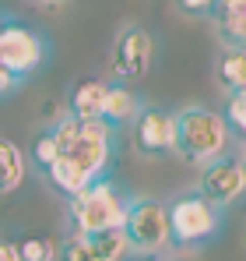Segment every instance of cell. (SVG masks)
<instances>
[{"instance_id": "obj_23", "label": "cell", "mask_w": 246, "mask_h": 261, "mask_svg": "<svg viewBox=\"0 0 246 261\" xmlns=\"http://www.w3.org/2000/svg\"><path fill=\"white\" fill-rule=\"evenodd\" d=\"M130 261H162V258H155V254H144V258H130Z\"/></svg>"}, {"instance_id": "obj_16", "label": "cell", "mask_w": 246, "mask_h": 261, "mask_svg": "<svg viewBox=\"0 0 246 261\" xmlns=\"http://www.w3.org/2000/svg\"><path fill=\"white\" fill-rule=\"evenodd\" d=\"M14 247L21 261H56V244L46 233H21L14 240Z\"/></svg>"}, {"instance_id": "obj_10", "label": "cell", "mask_w": 246, "mask_h": 261, "mask_svg": "<svg viewBox=\"0 0 246 261\" xmlns=\"http://www.w3.org/2000/svg\"><path fill=\"white\" fill-rule=\"evenodd\" d=\"M137 106H141V99L130 92V85L109 82V88H106V99H102V110H99V120L113 130V134H120V130L130 127V120H134Z\"/></svg>"}, {"instance_id": "obj_21", "label": "cell", "mask_w": 246, "mask_h": 261, "mask_svg": "<svg viewBox=\"0 0 246 261\" xmlns=\"http://www.w3.org/2000/svg\"><path fill=\"white\" fill-rule=\"evenodd\" d=\"M18 88H21V78H18V74H11V71L0 64V99H4V95H11V92H18Z\"/></svg>"}, {"instance_id": "obj_5", "label": "cell", "mask_w": 246, "mask_h": 261, "mask_svg": "<svg viewBox=\"0 0 246 261\" xmlns=\"http://www.w3.org/2000/svg\"><path fill=\"white\" fill-rule=\"evenodd\" d=\"M159 60V39L151 36V29L130 21L123 25L113 39V49H109V71H113V82L120 85H130V82H141L148 78V71L155 67Z\"/></svg>"}, {"instance_id": "obj_7", "label": "cell", "mask_w": 246, "mask_h": 261, "mask_svg": "<svg viewBox=\"0 0 246 261\" xmlns=\"http://www.w3.org/2000/svg\"><path fill=\"white\" fill-rule=\"evenodd\" d=\"M172 141H176V124H172V110L141 102L134 120H130V145L141 159L155 163L172 155Z\"/></svg>"}, {"instance_id": "obj_8", "label": "cell", "mask_w": 246, "mask_h": 261, "mask_svg": "<svg viewBox=\"0 0 246 261\" xmlns=\"http://www.w3.org/2000/svg\"><path fill=\"white\" fill-rule=\"evenodd\" d=\"M243 191H246V166L239 155L225 152V155H218V159H211V163L201 166L197 194L207 198L211 205L229 208V205H236L243 198Z\"/></svg>"}, {"instance_id": "obj_15", "label": "cell", "mask_w": 246, "mask_h": 261, "mask_svg": "<svg viewBox=\"0 0 246 261\" xmlns=\"http://www.w3.org/2000/svg\"><path fill=\"white\" fill-rule=\"evenodd\" d=\"M214 82L225 88V92L246 88V53L243 49H225L214 60Z\"/></svg>"}, {"instance_id": "obj_4", "label": "cell", "mask_w": 246, "mask_h": 261, "mask_svg": "<svg viewBox=\"0 0 246 261\" xmlns=\"http://www.w3.org/2000/svg\"><path fill=\"white\" fill-rule=\"evenodd\" d=\"M49 53H53V43L42 29L18 18H0V64L11 74H18L21 82L32 78L49 64Z\"/></svg>"}, {"instance_id": "obj_13", "label": "cell", "mask_w": 246, "mask_h": 261, "mask_svg": "<svg viewBox=\"0 0 246 261\" xmlns=\"http://www.w3.org/2000/svg\"><path fill=\"white\" fill-rule=\"evenodd\" d=\"M28 173V159H25V148L0 138V194H11L25 184Z\"/></svg>"}, {"instance_id": "obj_24", "label": "cell", "mask_w": 246, "mask_h": 261, "mask_svg": "<svg viewBox=\"0 0 246 261\" xmlns=\"http://www.w3.org/2000/svg\"><path fill=\"white\" fill-rule=\"evenodd\" d=\"M39 4H53V7H56V4H64V0H39Z\"/></svg>"}, {"instance_id": "obj_12", "label": "cell", "mask_w": 246, "mask_h": 261, "mask_svg": "<svg viewBox=\"0 0 246 261\" xmlns=\"http://www.w3.org/2000/svg\"><path fill=\"white\" fill-rule=\"evenodd\" d=\"M39 176H46V184H49L53 191H60L64 198L78 194L84 184H91V173L84 170V166L74 159V155H71V152H60V155H56V163H53L49 170H42Z\"/></svg>"}, {"instance_id": "obj_2", "label": "cell", "mask_w": 246, "mask_h": 261, "mask_svg": "<svg viewBox=\"0 0 246 261\" xmlns=\"http://www.w3.org/2000/svg\"><path fill=\"white\" fill-rule=\"evenodd\" d=\"M225 208L211 205L197 194V187L179 191L172 201H165V226H169V247L172 251H197L222 233Z\"/></svg>"}, {"instance_id": "obj_17", "label": "cell", "mask_w": 246, "mask_h": 261, "mask_svg": "<svg viewBox=\"0 0 246 261\" xmlns=\"http://www.w3.org/2000/svg\"><path fill=\"white\" fill-rule=\"evenodd\" d=\"M222 124L229 127L232 141L246 134V88H236V92H225V110L218 113Z\"/></svg>"}, {"instance_id": "obj_6", "label": "cell", "mask_w": 246, "mask_h": 261, "mask_svg": "<svg viewBox=\"0 0 246 261\" xmlns=\"http://www.w3.org/2000/svg\"><path fill=\"white\" fill-rule=\"evenodd\" d=\"M123 237L130 251L155 254L169 247V226H165V201L159 198H130V208L123 216Z\"/></svg>"}, {"instance_id": "obj_11", "label": "cell", "mask_w": 246, "mask_h": 261, "mask_svg": "<svg viewBox=\"0 0 246 261\" xmlns=\"http://www.w3.org/2000/svg\"><path fill=\"white\" fill-rule=\"evenodd\" d=\"M106 88H109V82H106V78H99V74L81 78L78 85L71 88V95H67V113H71V117H78V120H95V117H99V110H102Z\"/></svg>"}, {"instance_id": "obj_20", "label": "cell", "mask_w": 246, "mask_h": 261, "mask_svg": "<svg viewBox=\"0 0 246 261\" xmlns=\"http://www.w3.org/2000/svg\"><path fill=\"white\" fill-rule=\"evenodd\" d=\"M176 7H179L187 18H207L211 7H214V0H176Z\"/></svg>"}, {"instance_id": "obj_1", "label": "cell", "mask_w": 246, "mask_h": 261, "mask_svg": "<svg viewBox=\"0 0 246 261\" xmlns=\"http://www.w3.org/2000/svg\"><path fill=\"white\" fill-rule=\"evenodd\" d=\"M172 124H176L172 155H179L183 163L204 166L232 148V134L211 106H183L172 113Z\"/></svg>"}, {"instance_id": "obj_14", "label": "cell", "mask_w": 246, "mask_h": 261, "mask_svg": "<svg viewBox=\"0 0 246 261\" xmlns=\"http://www.w3.org/2000/svg\"><path fill=\"white\" fill-rule=\"evenodd\" d=\"M84 244H88V254L91 261H123L130 254V244L123 237V229H99V233H84Z\"/></svg>"}, {"instance_id": "obj_19", "label": "cell", "mask_w": 246, "mask_h": 261, "mask_svg": "<svg viewBox=\"0 0 246 261\" xmlns=\"http://www.w3.org/2000/svg\"><path fill=\"white\" fill-rule=\"evenodd\" d=\"M56 261H91L88 244H84V233H67L56 244Z\"/></svg>"}, {"instance_id": "obj_9", "label": "cell", "mask_w": 246, "mask_h": 261, "mask_svg": "<svg viewBox=\"0 0 246 261\" xmlns=\"http://www.w3.org/2000/svg\"><path fill=\"white\" fill-rule=\"evenodd\" d=\"M207 21L225 49H246V0H214Z\"/></svg>"}, {"instance_id": "obj_3", "label": "cell", "mask_w": 246, "mask_h": 261, "mask_svg": "<svg viewBox=\"0 0 246 261\" xmlns=\"http://www.w3.org/2000/svg\"><path fill=\"white\" fill-rule=\"evenodd\" d=\"M130 198L113 176H99L84 184L78 194L67 198V219L71 233H99V229H116L123 226V216L130 208Z\"/></svg>"}, {"instance_id": "obj_18", "label": "cell", "mask_w": 246, "mask_h": 261, "mask_svg": "<svg viewBox=\"0 0 246 261\" xmlns=\"http://www.w3.org/2000/svg\"><path fill=\"white\" fill-rule=\"evenodd\" d=\"M56 155H60V145L53 141V134L49 130H39L36 138H32V148L25 152V159H28V166L42 173V170H49L53 163H56Z\"/></svg>"}, {"instance_id": "obj_22", "label": "cell", "mask_w": 246, "mask_h": 261, "mask_svg": "<svg viewBox=\"0 0 246 261\" xmlns=\"http://www.w3.org/2000/svg\"><path fill=\"white\" fill-rule=\"evenodd\" d=\"M0 261H21V258H18L14 240H7V237H0Z\"/></svg>"}]
</instances>
